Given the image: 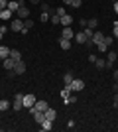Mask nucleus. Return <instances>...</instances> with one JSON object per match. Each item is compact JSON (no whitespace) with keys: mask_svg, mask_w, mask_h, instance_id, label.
Wrapping results in <instances>:
<instances>
[{"mask_svg":"<svg viewBox=\"0 0 118 132\" xmlns=\"http://www.w3.org/2000/svg\"><path fill=\"white\" fill-rule=\"evenodd\" d=\"M35 95H24V109H32L35 105Z\"/></svg>","mask_w":118,"mask_h":132,"instance_id":"20e7f679","label":"nucleus"},{"mask_svg":"<svg viewBox=\"0 0 118 132\" xmlns=\"http://www.w3.org/2000/svg\"><path fill=\"white\" fill-rule=\"evenodd\" d=\"M51 128H53V120H47V118H45V120L41 122V130H43V132H49Z\"/></svg>","mask_w":118,"mask_h":132,"instance_id":"dca6fc26","label":"nucleus"},{"mask_svg":"<svg viewBox=\"0 0 118 132\" xmlns=\"http://www.w3.org/2000/svg\"><path fill=\"white\" fill-rule=\"evenodd\" d=\"M0 32H2V34H6V32H8V28H6V26H0Z\"/></svg>","mask_w":118,"mask_h":132,"instance_id":"58836bf2","label":"nucleus"},{"mask_svg":"<svg viewBox=\"0 0 118 132\" xmlns=\"http://www.w3.org/2000/svg\"><path fill=\"white\" fill-rule=\"evenodd\" d=\"M87 24H89V20H87V18H81V20H79V26H81V30H85V28H87Z\"/></svg>","mask_w":118,"mask_h":132,"instance_id":"2f4dec72","label":"nucleus"},{"mask_svg":"<svg viewBox=\"0 0 118 132\" xmlns=\"http://www.w3.org/2000/svg\"><path fill=\"white\" fill-rule=\"evenodd\" d=\"M71 93H73V91H71V87H63V91H61V97L65 99V97H69Z\"/></svg>","mask_w":118,"mask_h":132,"instance_id":"c85d7f7f","label":"nucleus"},{"mask_svg":"<svg viewBox=\"0 0 118 132\" xmlns=\"http://www.w3.org/2000/svg\"><path fill=\"white\" fill-rule=\"evenodd\" d=\"M96 59H98V57H96V55H95V53H90V55H89V61H90V63H95V61H96Z\"/></svg>","mask_w":118,"mask_h":132,"instance_id":"e433bc0d","label":"nucleus"},{"mask_svg":"<svg viewBox=\"0 0 118 132\" xmlns=\"http://www.w3.org/2000/svg\"><path fill=\"white\" fill-rule=\"evenodd\" d=\"M10 59H14V61H20L22 59V53L18 50H10Z\"/></svg>","mask_w":118,"mask_h":132,"instance_id":"4be33fe9","label":"nucleus"},{"mask_svg":"<svg viewBox=\"0 0 118 132\" xmlns=\"http://www.w3.org/2000/svg\"><path fill=\"white\" fill-rule=\"evenodd\" d=\"M61 38H67V39H73V38H75V32L71 30V26H63V30H61Z\"/></svg>","mask_w":118,"mask_h":132,"instance_id":"423d86ee","label":"nucleus"},{"mask_svg":"<svg viewBox=\"0 0 118 132\" xmlns=\"http://www.w3.org/2000/svg\"><path fill=\"white\" fill-rule=\"evenodd\" d=\"M85 89V81L83 79H73V83H71V91L73 93H79V91H83Z\"/></svg>","mask_w":118,"mask_h":132,"instance_id":"7ed1b4c3","label":"nucleus"},{"mask_svg":"<svg viewBox=\"0 0 118 132\" xmlns=\"http://www.w3.org/2000/svg\"><path fill=\"white\" fill-rule=\"evenodd\" d=\"M20 8V0H8V10L10 12H16Z\"/></svg>","mask_w":118,"mask_h":132,"instance_id":"2eb2a0df","label":"nucleus"},{"mask_svg":"<svg viewBox=\"0 0 118 132\" xmlns=\"http://www.w3.org/2000/svg\"><path fill=\"white\" fill-rule=\"evenodd\" d=\"M2 38H4V34H2V32H0V39H2Z\"/></svg>","mask_w":118,"mask_h":132,"instance_id":"a18cd8bd","label":"nucleus"},{"mask_svg":"<svg viewBox=\"0 0 118 132\" xmlns=\"http://www.w3.org/2000/svg\"><path fill=\"white\" fill-rule=\"evenodd\" d=\"M63 101H65V105H73V103H77V95H69Z\"/></svg>","mask_w":118,"mask_h":132,"instance_id":"b1692460","label":"nucleus"},{"mask_svg":"<svg viewBox=\"0 0 118 132\" xmlns=\"http://www.w3.org/2000/svg\"><path fill=\"white\" fill-rule=\"evenodd\" d=\"M116 110H118V106H116Z\"/></svg>","mask_w":118,"mask_h":132,"instance_id":"09e8293b","label":"nucleus"},{"mask_svg":"<svg viewBox=\"0 0 118 132\" xmlns=\"http://www.w3.org/2000/svg\"><path fill=\"white\" fill-rule=\"evenodd\" d=\"M102 39H104V34H102V32H95V34H93V38H90V42H93V45L96 47Z\"/></svg>","mask_w":118,"mask_h":132,"instance_id":"6e6552de","label":"nucleus"},{"mask_svg":"<svg viewBox=\"0 0 118 132\" xmlns=\"http://www.w3.org/2000/svg\"><path fill=\"white\" fill-rule=\"evenodd\" d=\"M59 47L61 50H71V39H67V38H59Z\"/></svg>","mask_w":118,"mask_h":132,"instance_id":"9b49d317","label":"nucleus"},{"mask_svg":"<svg viewBox=\"0 0 118 132\" xmlns=\"http://www.w3.org/2000/svg\"><path fill=\"white\" fill-rule=\"evenodd\" d=\"M16 16L20 18V20H26V18H30V10H28V6L24 4V6H20L16 10Z\"/></svg>","mask_w":118,"mask_h":132,"instance_id":"39448f33","label":"nucleus"},{"mask_svg":"<svg viewBox=\"0 0 118 132\" xmlns=\"http://www.w3.org/2000/svg\"><path fill=\"white\" fill-rule=\"evenodd\" d=\"M112 91H114V93H118V81L114 83V87H112Z\"/></svg>","mask_w":118,"mask_h":132,"instance_id":"ea45409f","label":"nucleus"},{"mask_svg":"<svg viewBox=\"0 0 118 132\" xmlns=\"http://www.w3.org/2000/svg\"><path fill=\"white\" fill-rule=\"evenodd\" d=\"M95 65H96V69H104L106 67V59H96Z\"/></svg>","mask_w":118,"mask_h":132,"instance_id":"bb28decb","label":"nucleus"},{"mask_svg":"<svg viewBox=\"0 0 118 132\" xmlns=\"http://www.w3.org/2000/svg\"><path fill=\"white\" fill-rule=\"evenodd\" d=\"M63 4H69V6H71V4H73V0H63Z\"/></svg>","mask_w":118,"mask_h":132,"instance_id":"a19ab883","label":"nucleus"},{"mask_svg":"<svg viewBox=\"0 0 118 132\" xmlns=\"http://www.w3.org/2000/svg\"><path fill=\"white\" fill-rule=\"evenodd\" d=\"M45 118H47V120H55V118H57V110L47 109V110H45Z\"/></svg>","mask_w":118,"mask_h":132,"instance_id":"a211bd4d","label":"nucleus"},{"mask_svg":"<svg viewBox=\"0 0 118 132\" xmlns=\"http://www.w3.org/2000/svg\"><path fill=\"white\" fill-rule=\"evenodd\" d=\"M2 65H4L6 69L10 71V69H14V65H16V61H14V59H10V57H6V59H2Z\"/></svg>","mask_w":118,"mask_h":132,"instance_id":"4468645a","label":"nucleus"},{"mask_svg":"<svg viewBox=\"0 0 118 132\" xmlns=\"http://www.w3.org/2000/svg\"><path fill=\"white\" fill-rule=\"evenodd\" d=\"M61 26H71V24H73V18L69 16V14H65V16H61Z\"/></svg>","mask_w":118,"mask_h":132,"instance_id":"6ab92c4d","label":"nucleus"},{"mask_svg":"<svg viewBox=\"0 0 118 132\" xmlns=\"http://www.w3.org/2000/svg\"><path fill=\"white\" fill-rule=\"evenodd\" d=\"M73 73H71V71H67V73H65V75H63V83H65V87H71V83H73Z\"/></svg>","mask_w":118,"mask_h":132,"instance_id":"ddd939ff","label":"nucleus"},{"mask_svg":"<svg viewBox=\"0 0 118 132\" xmlns=\"http://www.w3.org/2000/svg\"><path fill=\"white\" fill-rule=\"evenodd\" d=\"M67 128H69V130H73V128H75V122L69 120V122H67Z\"/></svg>","mask_w":118,"mask_h":132,"instance_id":"4c0bfd02","label":"nucleus"},{"mask_svg":"<svg viewBox=\"0 0 118 132\" xmlns=\"http://www.w3.org/2000/svg\"><path fill=\"white\" fill-rule=\"evenodd\" d=\"M112 36L118 39V22H114V26H112Z\"/></svg>","mask_w":118,"mask_h":132,"instance_id":"473e14b6","label":"nucleus"},{"mask_svg":"<svg viewBox=\"0 0 118 132\" xmlns=\"http://www.w3.org/2000/svg\"><path fill=\"white\" fill-rule=\"evenodd\" d=\"M8 8V0H0V12Z\"/></svg>","mask_w":118,"mask_h":132,"instance_id":"72a5a7b5","label":"nucleus"},{"mask_svg":"<svg viewBox=\"0 0 118 132\" xmlns=\"http://www.w3.org/2000/svg\"><path fill=\"white\" fill-rule=\"evenodd\" d=\"M10 101H6V99H2V101H0V110H8V109H10Z\"/></svg>","mask_w":118,"mask_h":132,"instance_id":"a878e982","label":"nucleus"},{"mask_svg":"<svg viewBox=\"0 0 118 132\" xmlns=\"http://www.w3.org/2000/svg\"><path fill=\"white\" fill-rule=\"evenodd\" d=\"M49 18H51V14H47V12H41V16H39V20H41V22H47Z\"/></svg>","mask_w":118,"mask_h":132,"instance_id":"7c9ffc66","label":"nucleus"},{"mask_svg":"<svg viewBox=\"0 0 118 132\" xmlns=\"http://www.w3.org/2000/svg\"><path fill=\"white\" fill-rule=\"evenodd\" d=\"M34 28V20L32 18H26L24 20V30H22V34H28V30H32Z\"/></svg>","mask_w":118,"mask_h":132,"instance_id":"f8f14e48","label":"nucleus"},{"mask_svg":"<svg viewBox=\"0 0 118 132\" xmlns=\"http://www.w3.org/2000/svg\"><path fill=\"white\" fill-rule=\"evenodd\" d=\"M0 57H2V59L10 57V47H6V45H0Z\"/></svg>","mask_w":118,"mask_h":132,"instance_id":"aec40b11","label":"nucleus"},{"mask_svg":"<svg viewBox=\"0 0 118 132\" xmlns=\"http://www.w3.org/2000/svg\"><path fill=\"white\" fill-rule=\"evenodd\" d=\"M10 30H12V32H20V34H22V30H24V20L14 18V20H12V24H10Z\"/></svg>","mask_w":118,"mask_h":132,"instance_id":"f03ea898","label":"nucleus"},{"mask_svg":"<svg viewBox=\"0 0 118 132\" xmlns=\"http://www.w3.org/2000/svg\"><path fill=\"white\" fill-rule=\"evenodd\" d=\"M0 63H2V57H0Z\"/></svg>","mask_w":118,"mask_h":132,"instance_id":"49530a36","label":"nucleus"},{"mask_svg":"<svg viewBox=\"0 0 118 132\" xmlns=\"http://www.w3.org/2000/svg\"><path fill=\"white\" fill-rule=\"evenodd\" d=\"M24 71H26V63H24L22 59L16 61V65H14V73H16V75H22Z\"/></svg>","mask_w":118,"mask_h":132,"instance_id":"1a4fd4ad","label":"nucleus"},{"mask_svg":"<svg viewBox=\"0 0 118 132\" xmlns=\"http://www.w3.org/2000/svg\"><path fill=\"white\" fill-rule=\"evenodd\" d=\"M34 120L38 122V124H41V122L45 120V112H41V110H38V112H34Z\"/></svg>","mask_w":118,"mask_h":132,"instance_id":"f3484780","label":"nucleus"},{"mask_svg":"<svg viewBox=\"0 0 118 132\" xmlns=\"http://www.w3.org/2000/svg\"><path fill=\"white\" fill-rule=\"evenodd\" d=\"M30 2H32V4H39V2H41V0H30Z\"/></svg>","mask_w":118,"mask_h":132,"instance_id":"c03bdc74","label":"nucleus"},{"mask_svg":"<svg viewBox=\"0 0 118 132\" xmlns=\"http://www.w3.org/2000/svg\"><path fill=\"white\" fill-rule=\"evenodd\" d=\"M118 59V53L116 51H108V55H106V67H112V63Z\"/></svg>","mask_w":118,"mask_h":132,"instance_id":"9d476101","label":"nucleus"},{"mask_svg":"<svg viewBox=\"0 0 118 132\" xmlns=\"http://www.w3.org/2000/svg\"><path fill=\"white\" fill-rule=\"evenodd\" d=\"M81 4H83V0H73L71 6H73V8H81Z\"/></svg>","mask_w":118,"mask_h":132,"instance_id":"c9c22d12","label":"nucleus"},{"mask_svg":"<svg viewBox=\"0 0 118 132\" xmlns=\"http://www.w3.org/2000/svg\"><path fill=\"white\" fill-rule=\"evenodd\" d=\"M112 2H118V0H112Z\"/></svg>","mask_w":118,"mask_h":132,"instance_id":"de8ad7c7","label":"nucleus"},{"mask_svg":"<svg viewBox=\"0 0 118 132\" xmlns=\"http://www.w3.org/2000/svg\"><path fill=\"white\" fill-rule=\"evenodd\" d=\"M75 42H77V44H87V42H89V36H87V34L81 30V32L75 34Z\"/></svg>","mask_w":118,"mask_h":132,"instance_id":"0eeeda50","label":"nucleus"},{"mask_svg":"<svg viewBox=\"0 0 118 132\" xmlns=\"http://www.w3.org/2000/svg\"><path fill=\"white\" fill-rule=\"evenodd\" d=\"M96 50H98V51H101V53H104V51H106V50H108V45H106V44H104V39H102V42H101V44H98V45H96Z\"/></svg>","mask_w":118,"mask_h":132,"instance_id":"cd10ccee","label":"nucleus"},{"mask_svg":"<svg viewBox=\"0 0 118 132\" xmlns=\"http://www.w3.org/2000/svg\"><path fill=\"white\" fill-rule=\"evenodd\" d=\"M112 77H114V79H116V81H118V69H116V71L112 73Z\"/></svg>","mask_w":118,"mask_h":132,"instance_id":"79ce46f5","label":"nucleus"},{"mask_svg":"<svg viewBox=\"0 0 118 132\" xmlns=\"http://www.w3.org/2000/svg\"><path fill=\"white\" fill-rule=\"evenodd\" d=\"M49 22L53 24V26H59V22H61V16H57V14H51Z\"/></svg>","mask_w":118,"mask_h":132,"instance_id":"393cba45","label":"nucleus"},{"mask_svg":"<svg viewBox=\"0 0 118 132\" xmlns=\"http://www.w3.org/2000/svg\"><path fill=\"white\" fill-rule=\"evenodd\" d=\"M12 14H14V12H10L8 8H6V10H2V12H0V20H4V22H6V20H10V18H12Z\"/></svg>","mask_w":118,"mask_h":132,"instance_id":"412c9836","label":"nucleus"},{"mask_svg":"<svg viewBox=\"0 0 118 132\" xmlns=\"http://www.w3.org/2000/svg\"><path fill=\"white\" fill-rule=\"evenodd\" d=\"M12 109H14V110H22V109H24V95H22V93H16V95H14Z\"/></svg>","mask_w":118,"mask_h":132,"instance_id":"f257e3e1","label":"nucleus"},{"mask_svg":"<svg viewBox=\"0 0 118 132\" xmlns=\"http://www.w3.org/2000/svg\"><path fill=\"white\" fill-rule=\"evenodd\" d=\"M112 42H114V36H104V44H106L108 47L112 45Z\"/></svg>","mask_w":118,"mask_h":132,"instance_id":"c756f323","label":"nucleus"},{"mask_svg":"<svg viewBox=\"0 0 118 132\" xmlns=\"http://www.w3.org/2000/svg\"><path fill=\"white\" fill-rule=\"evenodd\" d=\"M55 14H57V16H65L67 12H65V8L61 6V8H57V10H55Z\"/></svg>","mask_w":118,"mask_h":132,"instance_id":"f704fd0d","label":"nucleus"},{"mask_svg":"<svg viewBox=\"0 0 118 132\" xmlns=\"http://www.w3.org/2000/svg\"><path fill=\"white\" fill-rule=\"evenodd\" d=\"M87 28H90V30H96V28H98V20H96V18H90L89 24H87Z\"/></svg>","mask_w":118,"mask_h":132,"instance_id":"5701e85b","label":"nucleus"},{"mask_svg":"<svg viewBox=\"0 0 118 132\" xmlns=\"http://www.w3.org/2000/svg\"><path fill=\"white\" fill-rule=\"evenodd\" d=\"M114 12L118 14V2H114Z\"/></svg>","mask_w":118,"mask_h":132,"instance_id":"37998d69","label":"nucleus"}]
</instances>
